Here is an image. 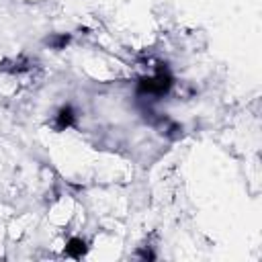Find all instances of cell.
Listing matches in <instances>:
<instances>
[{
	"instance_id": "obj_1",
	"label": "cell",
	"mask_w": 262,
	"mask_h": 262,
	"mask_svg": "<svg viewBox=\"0 0 262 262\" xmlns=\"http://www.w3.org/2000/svg\"><path fill=\"white\" fill-rule=\"evenodd\" d=\"M170 86H172V76H170V72H168L166 68H160L156 76L143 78V80L139 82V92H141V94H158V96H160V94H166V92L170 90Z\"/></svg>"
},
{
	"instance_id": "obj_2",
	"label": "cell",
	"mask_w": 262,
	"mask_h": 262,
	"mask_svg": "<svg viewBox=\"0 0 262 262\" xmlns=\"http://www.w3.org/2000/svg\"><path fill=\"white\" fill-rule=\"evenodd\" d=\"M74 123V108L68 104V106H61L59 108V113L55 115V129H66V127H70Z\"/></svg>"
},
{
	"instance_id": "obj_3",
	"label": "cell",
	"mask_w": 262,
	"mask_h": 262,
	"mask_svg": "<svg viewBox=\"0 0 262 262\" xmlns=\"http://www.w3.org/2000/svg\"><path fill=\"white\" fill-rule=\"evenodd\" d=\"M84 252H86V242L82 237H72L66 246V254L72 258H82Z\"/></svg>"
}]
</instances>
